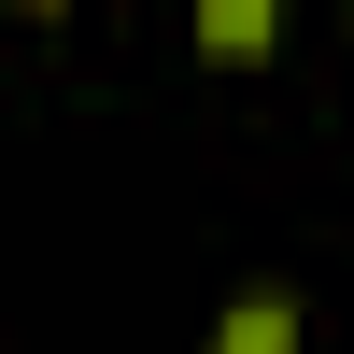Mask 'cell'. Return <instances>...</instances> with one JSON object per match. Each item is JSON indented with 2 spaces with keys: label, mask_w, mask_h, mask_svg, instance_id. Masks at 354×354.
<instances>
[{
  "label": "cell",
  "mask_w": 354,
  "mask_h": 354,
  "mask_svg": "<svg viewBox=\"0 0 354 354\" xmlns=\"http://www.w3.org/2000/svg\"><path fill=\"white\" fill-rule=\"evenodd\" d=\"M270 28H283V0H198V57H213V71H255Z\"/></svg>",
  "instance_id": "obj_1"
},
{
  "label": "cell",
  "mask_w": 354,
  "mask_h": 354,
  "mask_svg": "<svg viewBox=\"0 0 354 354\" xmlns=\"http://www.w3.org/2000/svg\"><path fill=\"white\" fill-rule=\"evenodd\" d=\"M213 354H298V298H227Z\"/></svg>",
  "instance_id": "obj_2"
},
{
  "label": "cell",
  "mask_w": 354,
  "mask_h": 354,
  "mask_svg": "<svg viewBox=\"0 0 354 354\" xmlns=\"http://www.w3.org/2000/svg\"><path fill=\"white\" fill-rule=\"evenodd\" d=\"M0 15H57V0H0Z\"/></svg>",
  "instance_id": "obj_3"
}]
</instances>
